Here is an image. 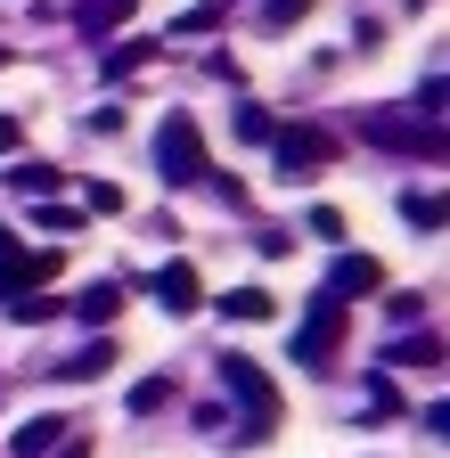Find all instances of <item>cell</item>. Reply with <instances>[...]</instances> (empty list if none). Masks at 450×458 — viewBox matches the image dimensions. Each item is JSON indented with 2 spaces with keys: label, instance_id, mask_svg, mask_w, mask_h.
<instances>
[{
  "label": "cell",
  "instance_id": "16",
  "mask_svg": "<svg viewBox=\"0 0 450 458\" xmlns=\"http://www.w3.org/2000/svg\"><path fill=\"white\" fill-rule=\"evenodd\" d=\"M164 401H173V385H164V377H140V385H132V418H156Z\"/></svg>",
  "mask_w": 450,
  "mask_h": 458
},
{
  "label": "cell",
  "instance_id": "17",
  "mask_svg": "<svg viewBox=\"0 0 450 458\" xmlns=\"http://www.w3.org/2000/svg\"><path fill=\"white\" fill-rule=\"evenodd\" d=\"M33 229H49V238H74L82 213H74V205H41V213H33Z\"/></svg>",
  "mask_w": 450,
  "mask_h": 458
},
{
  "label": "cell",
  "instance_id": "18",
  "mask_svg": "<svg viewBox=\"0 0 450 458\" xmlns=\"http://www.w3.org/2000/svg\"><path fill=\"white\" fill-rule=\"evenodd\" d=\"M303 229H311V238H327V246H335V238H344V213H335V205H311V213H303Z\"/></svg>",
  "mask_w": 450,
  "mask_h": 458
},
{
  "label": "cell",
  "instance_id": "22",
  "mask_svg": "<svg viewBox=\"0 0 450 458\" xmlns=\"http://www.w3.org/2000/svg\"><path fill=\"white\" fill-rule=\"evenodd\" d=\"M303 9H311V0H262V25H295Z\"/></svg>",
  "mask_w": 450,
  "mask_h": 458
},
{
  "label": "cell",
  "instance_id": "11",
  "mask_svg": "<svg viewBox=\"0 0 450 458\" xmlns=\"http://www.w3.org/2000/svg\"><path fill=\"white\" fill-rule=\"evenodd\" d=\"M221 319H278V295L270 286H230V295H221Z\"/></svg>",
  "mask_w": 450,
  "mask_h": 458
},
{
  "label": "cell",
  "instance_id": "23",
  "mask_svg": "<svg viewBox=\"0 0 450 458\" xmlns=\"http://www.w3.org/2000/svg\"><path fill=\"white\" fill-rule=\"evenodd\" d=\"M25 148V131H17V114H0V156H17Z\"/></svg>",
  "mask_w": 450,
  "mask_h": 458
},
{
  "label": "cell",
  "instance_id": "8",
  "mask_svg": "<svg viewBox=\"0 0 450 458\" xmlns=\"http://www.w3.org/2000/svg\"><path fill=\"white\" fill-rule=\"evenodd\" d=\"M66 311H74L82 327H106V319H115V311H123V286H115V278H98V286H82V295H74Z\"/></svg>",
  "mask_w": 450,
  "mask_h": 458
},
{
  "label": "cell",
  "instance_id": "6",
  "mask_svg": "<svg viewBox=\"0 0 450 458\" xmlns=\"http://www.w3.org/2000/svg\"><path fill=\"white\" fill-rule=\"evenodd\" d=\"M377 286H385V262H377V254H344V262L327 270V295H335V303H352V295H377Z\"/></svg>",
  "mask_w": 450,
  "mask_h": 458
},
{
  "label": "cell",
  "instance_id": "3",
  "mask_svg": "<svg viewBox=\"0 0 450 458\" xmlns=\"http://www.w3.org/2000/svg\"><path fill=\"white\" fill-rule=\"evenodd\" d=\"M156 164H164V181H205L197 114H164V123H156Z\"/></svg>",
  "mask_w": 450,
  "mask_h": 458
},
{
  "label": "cell",
  "instance_id": "1",
  "mask_svg": "<svg viewBox=\"0 0 450 458\" xmlns=\"http://www.w3.org/2000/svg\"><path fill=\"white\" fill-rule=\"evenodd\" d=\"M270 172H278V181H319V172L335 164V140L327 131H311V123H295V131H270Z\"/></svg>",
  "mask_w": 450,
  "mask_h": 458
},
{
  "label": "cell",
  "instance_id": "2",
  "mask_svg": "<svg viewBox=\"0 0 450 458\" xmlns=\"http://www.w3.org/2000/svg\"><path fill=\"white\" fill-rule=\"evenodd\" d=\"M213 369H221V393H238V410H246L254 426H270V418H278V385L254 369V352H221Z\"/></svg>",
  "mask_w": 450,
  "mask_h": 458
},
{
  "label": "cell",
  "instance_id": "15",
  "mask_svg": "<svg viewBox=\"0 0 450 458\" xmlns=\"http://www.w3.org/2000/svg\"><path fill=\"white\" fill-rule=\"evenodd\" d=\"M9 189L17 197H49L58 189V164H9Z\"/></svg>",
  "mask_w": 450,
  "mask_h": 458
},
{
  "label": "cell",
  "instance_id": "4",
  "mask_svg": "<svg viewBox=\"0 0 450 458\" xmlns=\"http://www.w3.org/2000/svg\"><path fill=\"white\" fill-rule=\"evenodd\" d=\"M335 335H344V303H335V295H319V303H311V319L295 327V360H303V369H327Z\"/></svg>",
  "mask_w": 450,
  "mask_h": 458
},
{
  "label": "cell",
  "instance_id": "20",
  "mask_svg": "<svg viewBox=\"0 0 450 458\" xmlns=\"http://www.w3.org/2000/svg\"><path fill=\"white\" fill-rule=\"evenodd\" d=\"M278 123H270V106H238V140H270Z\"/></svg>",
  "mask_w": 450,
  "mask_h": 458
},
{
  "label": "cell",
  "instance_id": "21",
  "mask_svg": "<svg viewBox=\"0 0 450 458\" xmlns=\"http://www.w3.org/2000/svg\"><path fill=\"white\" fill-rule=\"evenodd\" d=\"M82 213H123V189H115V181H90V197H82Z\"/></svg>",
  "mask_w": 450,
  "mask_h": 458
},
{
  "label": "cell",
  "instance_id": "12",
  "mask_svg": "<svg viewBox=\"0 0 450 458\" xmlns=\"http://www.w3.org/2000/svg\"><path fill=\"white\" fill-rule=\"evenodd\" d=\"M132 9H140V0H82V33H90V41H106Z\"/></svg>",
  "mask_w": 450,
  "mask_h": 458
},
{
  "label": "cell",
  "instance_id": "9",
  "mask_svg": "<svg viewBox=\"0 0 450 458\" xmlns=\"http://www.w3.org/2000/svg\"><path fill=\"white\" fill-rule=\"evenodd\" d=\"M123 352H115V344H106V335H90V352H74V360H58V377L66 385H90V377H106V369H115Z\"/></svg>",
  "mask_w": 450,
  "mask_h": 458
},
{
  "label": "cell",
  "instance_id": "24",
  "mask_svg": "<svg viewBox=\"0 0 450 458\" xmlns=\"http://www.w3.org/2000/svg\"><path fill=\"white\" fill-rule=\"evenodd\" d=\"M0 66H9V49H0Z\"/></svg>",
  "mask_w": 450,
  "mask_h": 458
},
{
  "label": "cell",
  "instance_id": "19",
  "mask_svg": "<svg viewBox=\"0 0 450 458\" xmlns=\"http://www.w3.org/2000/svg\"><path fill=\"white\" fill-rule=\"evenodd\" d=\"M17 278H25V254H17V238H9V229H0V295H9Z\"/></svg>",
  "mask_w": 450,
  "mask_h": 458
},
{
  "label": "cell",
  "instance_id": "13",
  "mask_svg": "<svg viewBox=\"0 0 450 458\" xmlns=\"http://www.w3.org/2000/svg\"><path fill=\"white\" fill-rule=\"evenodd\" d=\"M148 57H156V33H140V41H123V49H106V66H98V74H106V82H123V74L148 66Z\"/></svg>",
  "mask_w": 450,
  "mask_h": 458
},
{
  "label": "cell",
  "instance_id": "10",
  "mask_svg": "<svg viewBox=\"0 0 450 458\" xmlns=\"http://www.w3.org/2000/svg\"><path fill=\"white\" fill-rule=\"evenodd\" d=\"M369 140H385V148H442L434 123L418 131V123H402V114H369Z\"/></svg>",
  "mask_w": 450,
  "mask_h": 458
},
{
  "label": "cell",
  "instance_id": "14",
  "mask_svg": "<svg viewBox=\"0 0 450 458\" xmlns=\"http://www.w3.org/2000/svg\"><path fill=\"white\" fill-rule=\"evenodd\" d=\"M402 221L418 229V238H434V229H442V197H434V189H410V197H402Z\"/></svg>",
  "mask_w": 450,
  "mask_h": 458
},
{
  "label": "cell",
  "instance_id": "7",
  "mask_svg": "<svg viewBox=\"0 0 450 458\" xmlns=\"http://www.w3.org/2000/svg\"><path fill=\"white\" fill-rule=\"evenodd\" d=\"M66 426H74V418H58V410H41V418H25V426L9 434V458H49V450L66 442Z\"/></svg>",
  "mask_w": 450,
  "mask_h": 458
},
{
  "label": "cell",
  "instance_id": "5",
  "mask_svg": "<svg viewBox=\"0 0 450 458\" xmlns=\"http://www.w3.org/2000/svg\"><path fill=\"white\" fill-rule=\"evenodd\" d=\"M148 295H156V303H164V311H173V319H189V311H197V303H205V278H197V270H189V262H164V270H156V278H148Z\"/></svg>",
  "mask_w": 450,
  "mask_h": 458
}]
</instances>
